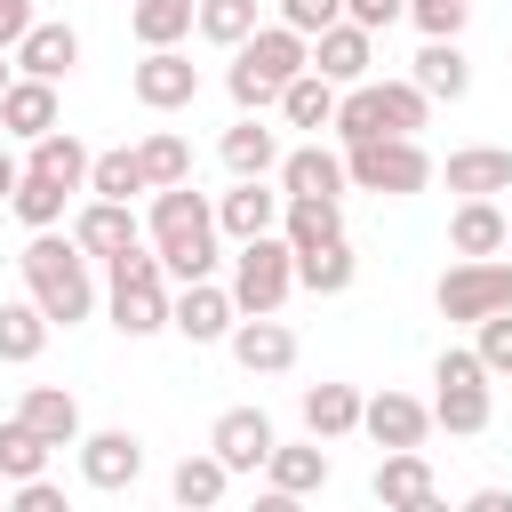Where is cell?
<instances>
[{"label": "cell", "mask_w": 512, "mask_h": 512, "mask_svg": "<svg viewBox=\"0 0 512 512\" xmlns=\"http://www.w3.org/2000/svg\"><path fill=\"white\" fill-rule=\"evenodd\" d=\"M432 304H440V320H488V312H504L512 304V264L504 256H456L448 272H440V288H432Z\"/></svg>", "instance_id": "8"}, {"label": "cell", "mask_w": 512, "mask_h": 512, "mask_svg": "<svg viewBox=\"0 0 512 512\" xmlns=\"http://www.w3.org/2000/svg\"><path fill=\"white\" fill-rule=\"evenodd\" d=\"M72 240H80L96 264H112L120 248L144 240V216H136V200H96V192H88V200L72 208Z\"/></svg>", "instance_id": "16"}, {"label": "cell", "mask_w": 512, "mask_h": 512, "mask_svg": "<svg viewBox=\"0 0 512 512\" xmlns=\"http://www.w3.org/2000/svg\"><path fill=\"white\" fill-rule=\"evenodd\" d=\"M304 64H312V40H304V32H288V24L272 16V24H256V32L232 48L224 88H232V104H240V112H264V104H280V88H288Z\"/></svg>", "instance_id": "3"}, {"label": "cell", "mask_w": 512, "mask_h": 512, "mask_svg": "<svg viewBox=\"0 0 512 512\" xmlns=\"http://www.w3.org/2000/svg\"><path fill=\"white\" fill-rule=\"evenodd\" d=\"M344 184L352 192H376V200H408L432 184V152L416 136H368V144H344Z\"/></svg>", "instance_id": "6"}, {"label": "cell", "mask_w": 512, "mask_h": 512, "mask_svg": "<svg viewBox=\"0 0 512 512\" xmlns=\"http://www.w3.org/2000/svg\"><path fill=\"white\" fill-rule=\"evenodd\" d=\"M16 272H24V296L48 312V328H80L96 312V256L72 232H56V224L32 232L24 256H16Z\"/></svg>", "instance_id": "2"}, {"label": "cell", "mask_w": 512, "mask_h": 512, "mask_svg": "<svg viewBox=\"0 0 512 512\" xmlns=\"http://www.w3.org/2000/svg\"><path fill=\"white\" fill-rule=\"evenodd\" d=\"M368 496H376L384 512H432V504H440V480H432V456H424V448H384V464H376V480H368Z\"/></svg>", "instance_id": "13"}, {"label": "cell", "mask_w": 512, "mask_h": 512, "mask_svg": "<svg viewBox=\"0 0 512 512\" xmlns=\"http://www.w3.org/2000/svg\"><path fill=\"white\" fill-rule=\"evenodd\" d=\"M256 24H264V0H192V32L208 48H240Z\"/></svg>", "instance_id": "34"}, {"label": "cell", "mask_w": 512, "mask_h": 512, "mask_svg": "<svg viewBox=\"0 0 512 512\" xmlns=\"http://www.w3.org/2000/svg\"><path fill=\"white\" fill-rule=\"evenodd\" d=\"M280 152H288V144H280V128H264L256 112H240V120L216 136V160H224L232 176H272V168H280Z\"/></svg>", "instance_id": "25"}, {"label": "cell", "mask_w": 512, "mask_h": 512, "mask_svg": "<svg viewBox=\"0 0 512 512\" xmlns=\"http://www.w3.org/2000/svg\"><path fill=\"white\" fill-rule=\"evenodd\" d=\"M504 248H512V216H504Z\"/></svg>", "instance_id": "50"}, {"label": "cell", "mask_w": 512, "mask_h": 512, "mask_svg": "<svg viewBox=\"0 0 512 512\" xmlns=\"http://www.w3.org/2000/svg\"><path fill=\"white\" fill-rule=\"evenodd\" d=\"M128 88H136L144 112H184V104H200V64L184 48H144L136 72H128Z\"/></svg>", "instance_id": "10"}, {"label": "cell", "mask_w": 512, "mask_h": 512, "mask_svg": "<svg viewBox=\"0 0 512 512\" xmlns=\"http://www.w3.org/2000/svg\"><path fill=\"white\" fill-rule=\"evenodd\" d=\"M296 416L312 440H344V432H360V384H304Z\"/></svg>", "instance_id": "27"}, {"label": "cell", "mask_w": 512, "mask_h": 512, "mask_svg": "<svg viewBox=\"0 0 512 512\" xmlns=\"http://www.w3.org/2000/svg\"><path fill=\"white\" fill-rule=\"evenodd\" d=\"M8 208L24 216V232H48V224H64V208H72V192L56 184V176H16V192H8Z\"/></svg>", "instance_id": "38"}, {"label": "cell", "mask_w": 512, "mask_h": 512, "mask_svg": "<svg viewBox=\"0 0 512 512\" xmlns=\"http://www.w3.org/2000/svg\"><path fill=\"white\" fill-rule=\"evenodd\" d=\"M8 56H16V72H32V80H72V72H80V32L56 24V16H32V32H24Z\"/></svg>", "instance_id": "20"}, {"label": "cell", "mask_w": 512, "mask_h": 512, "mask_svg": "<svg viewBox=\"0 0 512 512\" xmlns=\"http://www.w3.org/2000/svg\"><path fill=\"white\" fill-rule=\"evenodd\" d=\"M280 184L272 176H232V192H216V232L224 240H256V232H280Z\"/></svg>", "instance_id": "15"}, {"label": "cell", "mask_w": 512, "mask_h": 512, "mask_svg": "<svg viewBox=\"0 0 512 512\" xmlns=\"http://www.w3.org/2000/svg\"><path fill=\"white\" fill-rule=\"evenodd\" d=\"M344 16L360 32H392V24H408V0H344Z\"/></svg>", "instance_id": "45"}, {"label": "cell", "mask_w": 512, "mask_h": 512, "mask_svg": "<svg viewBox=\"0 0 512 512\" xmlns=\"http://www.w3.org/2000/svg\"><path fill=\"white\" fill-rule=\"evenodd\" d=\"M224 344H232V360H240L248 376H288V368H296V328H288L280 312H240Z\"/></svg>", "instance_id": "12"}, {"label": "cell", "mask_w": 512, "mask_h": 512, "mask_svg": "<svg viewBox=\"0 0 512 512\" xmlns=\"http://www.w3.org/2000/svg\"><path fill=\"white\" fill-rule=\"evenodd\" d=\"M440 176L456 200H496V192H512V152L504 144H456L440 160Z\"/></svg>", "instance_id": "22"}, {"label": "cell", "mask_w": 512, "mask_h": 512, "mask_svg": "<svg viewBox=\"0 0 512 512\" xmlns=\"http://www.w3.org/2000/svg\"><path fill=\"white\" fill-rule=\"evenodd\" d=\"M136 160H144V184L160 192V184H184L192 176V144L176 136V128H152L144 144H136Z\"/></svg>", "instance_id": "39"}, {"label": "cell", "mask_w": 512, "mask_h": 512, "mask_svg": "<svg viewBox=\"0 0 512 512\" xmlns=\"http://www.w3.org/2000/svg\"><path fill=\"white\" fill-rule=\"evenodd\" d=\"M328 472H336V464H328L320 440H272V456H264V488L288 496V504H296V496H320Z\"/></svg>", "instance_id": "21"}, {"label": "cell", "mask_w": 512, "mask_h": 512, "mask_svg": "<svg viewBox=\"0 0 512 512\" xmlns=\"http://www.w3.org/2000/svg\"><path fill=\"white\" fill-rule=\"evenodd\" d=\"M408 80H416L432 104H464V96H472V56H464V40H424L416 64H408Z\"/></svg>", "instance_id": "24"}, {"label": "cell", "mask_w": 512, "mask_h": 512, "mask_svg": "<svg viewBox=\"0 0 512 512\" xmlns=\"http://www.w3.org/2000/svg\"><path fill=\"white\" fill-rule=\"evenodd\" d=\"M336 16H344V0H280V24H288V32H304V40H312V32H328Z\"/></svg>", "instance_id": "43"}, {"label": "cell", "mask_w": 512, "mask_h": 512, "mask_svg": "<svg viewBox=\"0 0 512 512\" xmlns=\"http://www.w3.org/2000/svg\"><path fill=\"white\" fill-rule=\"evenodd\" d=\"M232 320H240V304H232L224 280H184V288L168 296V328H176L184 344H224Z\"/></svg>", "instance_id": "11"}, {"label": "cell", "mask_w": 512, "mask_h": 512, "mask_svg": "<svg viewBox=\"0 0 512 512\" xmlns=\"http://www.w3.org/2000/svg\"><path fill=\"white\" fill-rule=\"evenodd\" d=\"M472 512H512V488H472Z\"/></svg>", "instance_id": "47"}, {"label": "cell", "mask_w": 512, "mask_h": 512, "mask_svg": "<svg viewBox=\"0 0 512 512\" xmlns=\"http://www.w3.org/2000/svg\"><path fill=\"white\" fill-rule=\"evenodd\" d=\"M8 504L16 512H64V488L48 472H32V480H8Z\"/></svg>", "instance_id": "44"}, {"label": "cell", "mask_w": 512, "mask_h": 512, "mask_svg": "<svg viewBox=\"0 0 512 512\" xmlns=\"http://www.w3.org/2000/svg\"><path fill=\"white\" fill-rule=\"evenodd\" d=\"M64 120V104H56V80H32V72H16L8 88H0V136H48Z\"/></svg>", "instance_id": "23"}, {"label": "cell", "mask_w": 512, "mask_h": 512, "mask_svg": "<svg viewBox=\"0 0 512 512\" xmlns=\"http://www.w3.org/2000/svg\"><path fill=\"white\" fill-rule=\"evenodd\" d=\"M48 336H56V328H48V312H40L32 296L0 304V360H8V368H32V360L48 352Z\"/></svg>", "instance_id": "31"}, {"label": "cell", "mask_w": 512, "mask_h": 512, "mask_svg": "<svg viewBox=\"0 0 512 512\" xmlns=\"http://www.w3.org/2000/svg\"><path fill=\"white\" fill-rule=\"evenodd\" d=\"M32 32V0H0V48H16Z\"/></svg>", "instance_id": "46"}, {"label": "cell", "mask_w": 512, "mask_h": 512, "mask_svg": "<svg viewBox=\"0 0 512 512\" xmlns=\"http://www.w3.org/2000/svg\"><path fill=\"white\" fill-rule=\"evenodd\" d=\"M144 240L160 248V272L184 288V280H216L224 264V232H216V200L184 184H160L152 192V216H144Z\"/></svg>", "instance_id": "1"}, {"label": "cell", "mask_w": 512, "mask_h": 512, "mask_svg": "<svg viewBox=\"0 0 512 512\" xmlns=\"http://www.w3.org/2000/svg\"><path fill=\"white\" fill-rule=\"evenodd\" d=\"M128 32L144 48H184L192 40V0H128Z\"/></svg>", "instance_id": "35"}, {"label": "cell", "mask_w": 512, "mask_h": 512, "mask_svg": "<svg viewBox=\"0 0 512 512\" xmlns=\"http://www.w3.org/2000/svg\"><path fill=\"white\" fill-rule=\"evenodd\" d=\"M88 192H96V200H136V192H152V184H144V160H136V144H112V152H96V160H88Z\"/></svg>", "instance_id": "37"}, {"label": "cell", "mask_w": 512, "mask_h": 512, "mask_svg": "<svg viewBox=\"0 0 512 512\" xmlns=\"http://www.w3.org/2000/svg\"><path fill=\"white\" fill-rule=\"evenodd\" d=\"M0 496H8V480H0Z\"/></svg>", "instance_id": "51"}, {"label": "cell", "mask_w": 512, "mask_h": 512, "mask_svg": "<svg viewBox=\"0 0 512 512\" xmlns=\"http://www.w3.org/2000/svg\"><path fill=\"white\" fill-rule=\"evenodd\" d=\"M472 352H480L488 376H512V304L488 312V320H472Z\"/></svg>", "instance_id": "41"}, {"label": "cell", "mask_w": 512, "mask_h": 512, "mask_svg": "<svg viewBox=\"0 0 512 512\" xmlns=\"http://www.w3.org/2000/svg\"><path fill=\"white\" fill-rule=\"evenodd\" d=\"M224 488H232V472H224V456H216V448H192V456L168 472V496H176L184 512H208V504H224Z\"/></svg>", "instance_id": "30"}, {"label": "cell", "mask_w": 512, "mask_h": 512, "mask_svg": "<svg viewBox=\"0 0 512 512\" xmlns=\"http://www.w3.org/2000/svg\"><path fill=\"white\" fill-rule=\"evenodd\" d=\"M232 304L240 312H280L296 296V248L280 232H256V240H232Z\"/></svg>", "instance_id": "7"}, {"label": "cell", "mask_w": 512, "mask_h": 512, "mask_svg": "<svg viewBox=\"0 0 512 512\" xmlns=\"http://www.w3.org/2000/svg\"><path fill=\"white\" fill-rule=\"evenodd\" d=\"M72 448H80V480H88L96 496H120V488H136V480H144V440H136L128 424L80 432Z\"/></svg>", "instance_id": "9"}, {"label": "cell", "mask_w": 512, "mask_h": 512, "mask_svg": "<svg viewBox=\"0 0 512 512\" xmlns=\"http://www.w3.org/2000/svg\"><path fill=\"white\" fill-rule=\"evenodd\" d=\"M280 120L288 128H312V136H328V120H336V80H320L312 64L280 88Z\"/></svg>", "instance_id": "32"}, {"label": "cell", "mask_w": 512, "mask_h": 512, "mask_svg": "<svg viewBox=\"0 0 512 512\" xmlns=\"http://www.w3.org/2000/svg\"><path fill=\"white\" fill-rule=\"evenodd\" d=\"M104 280H112L104 312H112V328H120L128 344H144V336L168 328V272H160V248H152V240L120 248V256L104 264Z\"/></svg>", "instance_id": "4"}, {"label": "cell", "mask_w": 512, "mask_h": 512, "mask_svg": "<svg viewBox=\"0 0 512 512\" xmlns=\"http://www.w3.org/2000/svg\"><path fill=\"white\" fill-rule=\"evenodd\" d=\"M448 248H456V256H504V208H496V200H456Z\"/></svg>", "instance_id": "33"}, {"label": "cell", "mask_w": 512, "mask_h": 512, "mask_svg": "<svg viewBox=\"0 0 512 512\" xmlns=\"http://www.w3.org/2000/svg\"><path fill=\"white\" fill-rule=\"evenodd\" d=\"M88 160H96V152H88V144L56 120L48 136H32V160H24V168H32V176H56L64 192H88Z\"/></svg>", "instance_id": "28"}, {"label": "cell", "mask_w": 512, "mask_h": 512, "mask_svg": "<svg viewBox=\"0 0 512 512\" xmlns=\"http://www.w3.org/2000/svg\"><path fill=\"white\" fill-rule=\"evenodd\" d=\"M8 80H16V56H8V48H0V88H8Z\"/></svg>", "instance_id": "49"}, {"label": "cell", "mask_w": 512, "mask_h": 512, "mask_svg": "<svg viewBox=\"0 0 512 512\" xmlns=\"http://www.w3.org/2000/svg\"><path fill=\"white\" fill-rule=\"evenodd\" d=\"M312 72H320V80H336V88L368 80V72H376V32H360L352 16H336L328 32H312Z\"/></svg>", "instance_id": "17"}, {"label": "cell", "mask_w": 512, "mask_h": 512, "mask_svg": "<svg viewBox=\"0 0 512 512\" xmlns=\"http://www.w3.org/2000/svg\"><path fill=\"white\" fill-rule=\"evenodd\" d=\"M408 24H416L424 40H464V24H472V0H408Z\"/></svg>", "instance_id": "42"}, {"label": "cell", "mask_w": 512, "mask_h": 512, "mask_svg": "<svg viewBox=\"0 0 512 512\" xmlns=\"http://www.w3.org/2000/svg\"><path fill=\"white\" fill-rule=\"evenodd\" d=\"M360 432L376 440V448H424V432H432V408L416 400V392H376V400H360Z\"/></svg>", "instance_id": "18"}, {"label": "cell", "mask_w": 512, "mask_h": 512, "mask_svg": "<svg viewBox=\"0 0 512 512\" xmlns=\"http://www.w3.org/2000/svg\"><path fill=\"white\" fill-rule=\"evenodd\" d=\"M48 456H56V448H48L24 416H0V480H32Z\"/></svg>", "instance_id": "40"}, {"label": "cell", "mask_w": 512, "mask_h": 512, "mask_svg": "<svg viewBox=\"0 0 512 512\" xmlns=\"http://www.w3.org/2000/svg\"><path fill=\"white\" fill-rule=\"evenodd\" d=\"M432 384H440V392H432V424H440V432H456V440L488 432V416H496V392H488V384H496V376L480 368L472 344H448V352L432 360Z\"/></svg>", "instance_id": "5"}, {"label": "cell", "mask_w": 512, "mask_h": 512, "mask_svg": "<svg viewBox=\"0 0 512 512\" xmlns=\"http://www.w3.org/2000/svg\"><path fill=\"white\" fill-rule=\"evenodd\" d=\"M272 416L264 408H224L216 424H208V448L224 456V472H264V456H272Z\"/></svg>", "instance_id": "19"}, {"label": "cell", "mask_w": 512, "mask_h": 512, "mask_svg": "<svg viewBox=\"0 0 512 512\" xmlns=\"http://www.w3.org/2000/svg\"><path fill=\"white\" fill-rule=\"evenodd\" d=\"M16 176H24V160H16V152H8V144H0V200H8V192H16Z\"/></svg>", "instance_id": "48"}, {"label": "cell", "mask_w": 512, "mask_h": 512, "mask_svg": "<svg viewBox=\"0 0 512 512\" xmlns=\"http://www.w3.org/2000/svg\"><path fill=\"white\" fill-rule=\"evenodd\" d=\"M272 184H280L288 200H344V192H352V184H344V152H328L320 136H312V144H288L280 168H272Z\"/></svg>", "instance_id": "14"}, {"label": "cell", "mask_w": 512, "mask_h": 512, "mask_svg": "<svg viewBox=\"0 0 512 512\" xmlns=\"http://www.w3.org/2000/svg\"><path fill=\"white\" fill-rule=\"evenodd\" d=\"M16 416H24V424L48 440V448H72V440L88 432V424H80V400H72L64 384H32V392L16 400Z\"/></svg>", "instance_id": "26"}, {"label": "cell", "mask_w": 512, "mask_h": 512, "mask_svg": "<svg viewBox=\"0 0 512 512\" xmlns=\"http://www.w3.org/2000/svg\"><path fill=\"white\" fill-rule=\"evenodd\" d=\"M344 232V200H280V240L288 248H320Z\"/></svg>", "instance_id": "36"}, {"label": "cell", "mask_w": 512, "mask_h": 512, "mask_svg": "<svg viewBox=\"0 0 512 512\" xmlns=\"http://www.w3.org/2000/svg\"><path fill=\"white\" fill-rule=\"evenodd\" d=\"M352 280H360V256H352L344 232L320 240V248H296V288H312V296H344Z\"/></svg>", "instance_id": "29"}]
</instances>
